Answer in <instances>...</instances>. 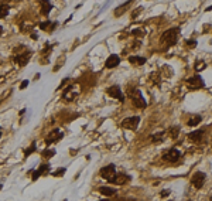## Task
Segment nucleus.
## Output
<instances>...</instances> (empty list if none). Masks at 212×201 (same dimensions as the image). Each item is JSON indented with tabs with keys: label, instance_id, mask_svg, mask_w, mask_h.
Here are the masks:
<instances>
[{
	"label": "nucleus",
	"instance_id": "nucleus-1",
	"mask_svg": "<svg viewBox=\"0 0 212 201\" xmlns=\"http://www.w3.org/2000/svg\"><path fill=\"white\" fill-rule=\"evenodd\" d=\"M178 34H180V28H170V30L163 33L161 43L167 44V46H174L178 41Z\"/></svg>",
	"mask_w": 212,
	"mask_h": 201
},
{
	"label": "nucleus",
	"instance_id": "nucleus-2",
	"mask_svg": "<svg viewBox=\"0 0 212 201\" xmlns=\"http://www.w3.org/2000/svg\"><path fill=\"white\" fill-rule=\"evenodd\" d=\"M129 97L132 98V101H133L135 106H137V108H146V106H147L146 99L143 98V95H141V92L139 91V89H130Z\"/></svg>",
	"mask_w": 212,
	"mask_h": 201
},
{
	"label": "nucleus",
	"instance_id": "nucleus-3",
	"mask_svg": "<svg viewBox=\"0 0 212 201\" xmlns=\"http://www.w3.org/2000/svg\"><path fill=\"white\" fill-rule=\"evenodd\" d=\"M79 95V88H78V85H75V84H72V85H69L67 89L64 91V94H62V98H64L65 101H74L75 98Z\"/></svg>",
	"mask_w": 212,
	"mask_h": 201
},
{
	"label": "nucleus",
	"instance_id": "nucleus-4",
	"mask_svg": "<svg viewBox=\"0 0 212 201\" xmlns=\"http://www.w3.org/2000/svg\"><path fill=\"white\" fill-rule=\"evenodd\" d=\"M139 122H140V118L139 116H130L123 119L122 122V128L123 129H130V130H136L137 126H139Z\"/></svg>",
	"mask_w": 212,
	"mask_h": 201
},
{
	"label": "nucleus",
	"instance_id": "nucleus-5",
	"mask_svg": "<svg viewBox=\"0 0 212 201\" xmlns=\"http://www.w3.org/2000/svg\"><path fill=\"white\" fill-rule=\"evenodd\" d=\"M116 174V167L113 164H108V166H105L101 169V176H102L103 179H106L108 181H110Z\"/></svg>",
	"mask_w": 212,
	"mask_h": 201
},
{
	"label": "nucleus",
	"instance_id": "nucleus-6",
	"mask_svg": "<svg viewBox=\"0 0 212 201\" xmlns=\"http://www.w3.org/2000/svg\"><path fill=\"white\" fill-rule=\"evenodd\" d=\"M205 179H206L205 173H202V171H197V173L192 176L191 183H192V186L195 188H201L202 186H204V183H205Z\"/></svg>",
	"mask_w": 212,
	"mask_h": 201
},
{
	"label": "nucleus",
	"instance_id": "nucleus-7",
	"mask_svg": "<svg viewBox=\"0 0 212 201\" xmlns=\"http://www.w3.org/2000/svg\"><path fill=\"white\" fill-rule=\"evenodd\" d=\"M187 85L191 89H198V88L204 86V81H202V78L199 77V75H195V77H191L187 79Z\"/></svg>",
	"mask_w": 212,
	"mask_h": 201
},
{
	"label": "nucleus",
	"instance_id": "nucleus-8",
	"mask_svg": "<svg viewBox=\"0 0 212 201\" xmlns=\"http://www.w3.org/2000/svg\"><path fill=\"white\" fill-rule=\"evenodd\" d=\"M62 132H59L58 129H54L52 132H50V135L45 137V144H51V143H55V142H59L62 139Z\"/></svg>",
	"mask_w": 212,
	"mask_h": 201
},
{
	"label": "nucleus",
	"instance_id": "nucleus-9",
	"mask_svg": "<svg viewBox=\"0 0 212 201\" xmlns=\"http://www.w3.org/2000/svg\"><path fill=\"white\" fill-rule=\"evenodd\" d=\"M181 156V152L177 149H170L167 153H164L163 155V160H166V162H177L178 159H180Z\"/></svg>",
	"mask_w": 212,
	"mask_h": 201
},
{
	"label": "nucleus",
	"instance_id": "nucleus-10",
	"mask_svg": "<svg viewBox=\"0 0 212 201\" xmlns=\"http://www.w3.org/2000/svg\"><path fill=\"white\" fill-rule=\"evenodd\" d=\"M108 95L109 97H112V98H116V99H120V101H123L124 98H123V95H122V89L119 88V86H110V88H108Z\"/></svg>",
	"mask_w": 212,
	"mask_h": 201
},
{
	"label": "nucleus",
	"instance_id": "nucleus-11",
	"mask_svg": "<svg viewBox=\"0 0 212 201\" xmlns=\"http://www.w3.org/2000/svg\"><path fill=\"white\" fill-rule=\"evenodd\" d=\"M130 179H129L126 174H123V173H116L115 177L110 180V183H115V184H119V186H122V184H126Z\"/></svg>",
	"mask_w": 212,
	"mask_h": 201
},
{
	"label": "nucleus",
	"instance_id": "nucleus-12",
	"mask_svg": "<svg viewBox=\"0 0 212 201\" xmlns=\"http://www.w3.org/2000/svg\"><path fill=\"white\" fill-rule=\"evenodd\" d=\"M30 57H31V54H30L28 51H26V50H23V52H21V54H19V55H16V58H14V60H16L20 65H26L27 62H28Z\"/></svg>",
	"mask_w": 212,
	"mask_h": 201
},
{
	"label": "nucleus",
	"instance_id": "nucleus-13",
	"mask_svg": "<svg viewBox=\"0 0 212 201\" xmlns=\"http://www.w3.org/2000/svg\"><path fill=\"white\" fill-rule=\"evenodd\" d=\"M119 64H120V58H119V55L113 54V55H110L109 58L106 60L105 67H106V68H115V67H117Z\"/></svg>",
	"mask_w": 212,
	"mask_h": 201
},
{
	"label": "nucleus",
	"instance_id": "nucleus-14",
	"mask_svg": "<svg viewBox=\"0 0 212 201\" xmlns=\"http://www.w3.org/2000/svg\"><path fill=\"white\" fill-rule=\"evenodd\" d=\"M133 1H136V0H129V1H126L124 4H122V6L117 7V9L115 10V16H116V17H120V16H122V14L124 13V12H127L129 7L133 4Z\"/></svg>",
	"mask_w": 212,
	"mask_h": 201
},
{
	"label": "nucleus",
	"instance_id": "nucleus-15",
	"mask_svg": "<svg viewBox=\"0 0 212 201\" xmlns=\"http://www.w3.org/2000/svg\"><path fill=\"white\" fill-rule=\"evenodd\" d=\"M204 137V132L199 129V130H195L192 133H190L188 135V139L191 140V142H201V139Z\"/></svg>",
	"mask_w": 212,
	"mask_h": 201
},
{
	"label": "nucleus",
	"instance_id": "nucleus-16",
	"mask_svg": "<svg viewBox=\"0 0 212 201\" xmlns=\"http://www.w3.org/2000/svg\"><path fill=\"white\" fill-rule=\"evenodd\" d=\"M52 4L50 3V0H41V13L43 14H48L51 12Z\"/></svg>",
	"mask_w": 212,
	"mask_h": 201
},
{
	"label": "nucleus",
	"instance_id": "nucleus-17",
	"mask_svg": "<svg viewBox=\"0 0 212 201\" xmlns=\"http://www.w3.org/2000/svg\"><path fill=\"white\" fill-rule=\"evenodd\" d=\"M99 193L106 197H112V195L116 194V188H112V187H101L99 188Z\"/></svg>",
	"mask_w": 212,
	"mask_h": 201
},
{
	"label": "nucleus",
	"instance_id": "nucleus-18",
	"mask_svg": "<svg viewBox=\"0 0 212 201\" xmlns=\"http://www.w3.org/2000/svg\"><path fill=\"white\" fill-rule=\"evenodd\" d=\"M129 61L132 62L133 65H143L146 62V58L144 57H137V55H132L129 57Z\"/></svg>",
	"mask_w": 212,
	"mask_h": 201
},
{
	"label": "nucleus",
	"instance_id": "nucleus-19",
	"mask_svg": "<svg viewBox=\"0 0 212 201\" xmlns=\"http://www.w3.org/2000/svg\"><path fill=\"white\" fill-rule=\"evenodd\" d=\"M9 4L6 3H0V19H4L7 14H9Z\"/></svg>",
	"mask_w": 212,
	"mask_h": 201
},
{
	"label": "nucleus",
	"instance_id": "nucleus-20",
	"mask_svg": "<svg viewBox=\"0 0 212 201\" xmlns=\"http://www.w3.org/2000/svg\"><path fill=\"white\" fill-rule=\"evenodd\" d=\"M201 120H202V118L199 116V115H195L194 118H191V119L188 120V126H197Z\"/></svg>",
	"mask_w": 212,
	"mask_h": 201
},
{
	"label": "nucleus",
	"instance_id": "nucleus-21",
	"mask_svg": "<svg viewBox=\"0 0 212 201\" xmlns=\"http://www.w3.org/2000/svg\"><path fill=\"white\" fill-rule=\"evenodd\" d=\"M168 133H170V137L177 139V137H178V133H180V128H178V126H173L171 129L168 130Z\"/></svg>",
	"mask_w": 212,
	"mask_h": 201
},
{
	"label": "nucleus",
	"instance_id": "nucleus-22",
	"mask_svg": "<svg viewBox=\"0 0 212 201\" xmlns=\"http://www.w3.org/2000/svg\"><path fill=\"white\" fill-rule=\"evenodd\" d=\"M154 143L157 142H163L164 140V132H158V133H156V135H153V139H151Z\"/></svg>",
	"mask_w": 212,
	"mask_h": 201
},
{
	"label": "nucleus",
	"instance_id": "nucleus-23",
	"mask_svg": "<svg viewBox=\"0 0 212 201\" xmlns=\"http://www.w3.org/2000/svg\"><path fill=\"white\" fill-rule=\"evenodd\" d=\"M50 24H51L50 21H43V23H40V28L41 30H52L55 24H52V26H50Z\"/></svg>",
	"mask_w": 212,
	"mask_h": 201
},
{
	"label": "nucleus",
	"instance_id": "nucleus-24",
	"mask_svg": "<svg viewBox=\"0 0 212 201\" xmlns=\"http://www.w3.org/2000/svg\"><path fill=\"white\" fill-rule=\"evenodd\" d=\"M150 79H151L153 84H156V85L160 84V75H158V72H153V74L150 75Z\"/></svg>",
	"mask_w": 212,
	"mask_h": 201
},
{
	"label": "nucleus",
	"instance_id": "nucleus-25",
	"mask_svg": "<svg viewBox=\"0 0 212 201\" xmlns=\"http://www.w3.org/2000/svg\"><path fill=\"white\" fill-rule=\"evenodd\" d=\"M205 67H206V64L204 62V61H197V64H195V70H197V71H204V70H205Z\"/></svg>",
	"mask_w": 212,
	"mask_h": 201
},
{
	"label": "nucleus",
	"instance_id": "nucleus-26",
	"mask_svg": "<svg viewBox=\"0 0 212 201\" xmlns=\"http://www.w3.org/2000/svg\"><path fill=\"white\" fill-rule=\"evenodd\" d=\"M41 155H43V157H45V159H50V157H52V156L55 155V152H54V150H47L45 149Z\"/></svg>",
	"mask_w": 212,
	"mask_h": 201
},
{
	"label": "nucleus",
	"instance_id": "nucleus-27",
	"mask_svg": "<svg viewBox=\"0 0 212 201\" xmlns=\"http://www.w3.org/2000/svg\"><path fill=\"white\" fill-rule=\"evenodd\" d=\"M33 152H35V143H33L31 146H30V147H28V149L24 152V157H28V156L31 155Z\"/></svg>",
	"mask_w": 212,
	"mask_h": 201
},
{
	"label": "nucleus",
	"instance_id": "nucleus-28",
	"mask_svg": "<svg viewBox=\"0 0 212 201\" xmlns=\"http://www.w3.org/2000/svg\"><path fill=\"white\" fill-rule=\"evenodd\" d=\"M48 170H50V166H48V164H43L38 169V171H40V174H47Z\"/></svg>",
	"mask_w": 212,
	"mask_h": 201
},
{
	"label": "nucleus",
	"instance_id": "nucleus-29",
	"mask_svg": "<svg viewBox=\"0 0 212 201\" xmlns=\"http://www.w3.org/2000/svg\"><path fill=\"white\" fill-rule=\"evenodd\" d=\"M185 44L188 46V48H195V47H197V41H195V40H188Z\"/></svg>",
	"mask_w": 212,
	"mask_h": 201
},
{
	"label": "nucleus",
	"instance_id": "nucleus-30",
	"mask_svg": "<svg viewBox=\"0 0 212 201\" xmlns=\"http://www.w3.org/2000/svg\"><path fill=\"white\" fill-rule=\"evenodd\" d=\"M64 174H65V169H59L57 173H52V176H55V177L57 176H64Z\"/></svg>",
	"mask_w": 212,
	"mask_h": 201
},
{
	"label": "nucleus",
	"instance_id": "nucleus-31",
	"mask_svg": "<svg viewBox=\"0 0 212 201\" xmlns=\"http://www.w3.org/2000/svg\"><path fill=\"white\" fill-rule=\"evenodd\" d=\"M40 176H41V174H40V171H38V170H35V173L33 174V180H37Z\"/></svg>",
	"mask_w": 212,
	"mask_h": 201
},
{
	"label": "nucleus",
	"instance_id": "nucleus-32",
	"mask_svg": "<svg viewBox=\"0 0 212 201\" xmlns=\"http://www.w3.org/2000/svg\"><path fill=\"white\" fill-rule=\"evenodd\" d=\"M27 85H28V82H27V81L21 82V84H20V89H24V88H27Z\"/></svg>",
	"mask_w": 212,
	"mask_h": 201
},
{
	"label": "nucleus",
	"instance_id": "nucleus-33",
	"mask_svg": "<svg viewBox=\"0 0 212 201\" xmlns=\"http://www.w3.org/2000/svg\"><path fill=\"white\" fill-rule=\"evenodd\" d=\"M168 194H170V191H168V190H164V191L161 193V197H167Z\"/></svg>",
	"mask_w": 212,
	"mask_h": 201
},
{
	"label": "nucleus",
	"instance_id": "nucleus-34",
	"mask_svg": "<svg viewBox=\"0 0 212 201\" xmlns=\"http://www.w3.org/2000/svg\"><path fill=\"white\" fill-rule=\"evenodd\" d=\"M1 33H3V27L0 26V36H1Z\"/></svg>",
	"mask_w": 212,
	"mask_h": 201
},
{
	"label": "nucleus",
	"instance_id": "nucleus-35",
	"mask_svg": "<svg viewBox=\"0 0 212 201\" xmlns=\"http://www.w3.org/2000/svg\"><path fill=\"white\" fill-rule=\"evenodd\" d=\"M206 10H208V12H209V10H212V6H209L208 9H206Z\"/></svg>",
	"mask_w": 212,
	"mask_h": 201
},
{
	"label": "nucleus",
	"instance_id": "nucleus-36",
	"mask_svg": "<svg viewBox=\"0 0 212 201\" xmlns=\"http://www.w3.org/2000/svg\"><path fill=\"white\" fill-rule=\"evenodd\" d=\"M0 137H1V128H0Z\"/></svg>",
	"mask_w": 212,
	"mask_h": 201
},
{
	"label": "nucleus",
	"instance_id": "nucleus-37",
	"mask_svg": "<svg viewBox=\"0 0 212 201\" xmlns=\"http://www.w3.org/2000/svg\"><path fill=\"white\" fill-rule=\"evenodd\" d=\"M0 190H1V184H0Z\"/></svg>",
	"mask_w": 212,
	"mask_h": 201
}]
</instances>
